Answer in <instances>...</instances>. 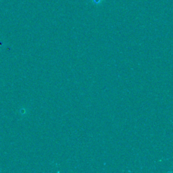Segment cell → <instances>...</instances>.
<instances>
[{"label": "cell", "mask_w": 173, "mask_h": 173, "mask_svg": "<svg viewBox=\"0 0 173 173\" xmlns=\"http://www.w3.org/2000/svg\"><path fill=\"white\" fill-rule=\"evenodd\" d=\"M91 3H92L93 6H100L103 4L104 2V0H90Z\"/></svg>", "instance_id": "obj_1"}]
</instances>
